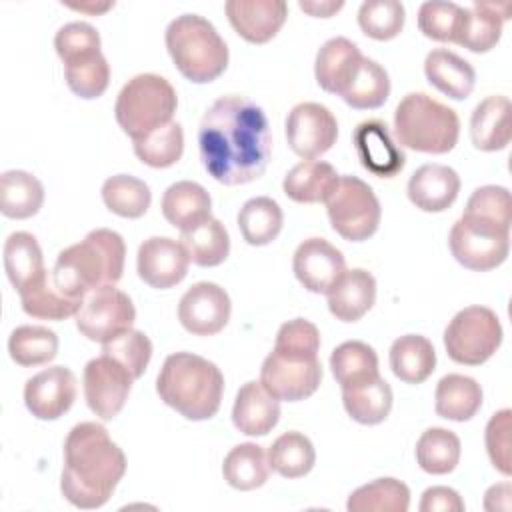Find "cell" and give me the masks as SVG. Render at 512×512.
Segmentation results:
<instances>
[{"label": "cell", "mask_w": 512, "mask_h": 512, "mask_svg": "<svg viewBox=\"0 0 512 512\" xmlns=\"http://www.w3.org/2000/svg\"><path fill=\"white\" fill-rule=\"evenodd\" d=\"M198 150L206 172L224 186L260 178L272 152L264 110L240 94L218 98L200 120Z\"/></svg>", "instance_id": "obj_1"}, {"label": "cell", "mask_w": 512, "mask_h": 512, "mask_svg": "<svg viewBox=\"0 0 512 512\" xmlns=\"http://www.w3.org/2000/svg\"><path fill=\"white\" fill-rule=\"evenodd\" d=\"M126 472V456L98 422L76 424L64 440L62 496L76 508L104 506Z\"/></svg>", "instance_id": "obj_2"}, {"label": "cell", "mask_w": 512, "mask_h": 512, "mask_svg": "<svg viewBox=\"0 0 512 512\" xmlns=\"http://www.w3.org/2000/svg\"><path fill=\"white\" fill-rule=\"evenodd\" d=\"M124 260L122 236L110 228H96L58 254L50 276L66 298L84 300L92 290L116 286L124 272Z\"/></svg>", "instance_id": "obj_3"}, {"label": "cell", "mask_w": 512, "mask_h": 512, "mask_svg": "<svg viewBox=\"0 0 512 512\" xmlns=\"http://www.w3.org/2000/svg\"><path fill=\"white\" fill-rule=\"evenodd\" d=\"M156 392L186 420H208L220 408L224 376L214 362L192 352H176L164 360Z\"/></svg>", "instance_id": "obj_4"}, {"label": "cell", "mask_w": 512, "mask_h": 512, "mask_svg": "<svg viewBox=\"0 0 512 512\" xmlns=\"http://www.w3.org/2000/svg\"><path fill=\"white\" fill-rule=\"evenodd\" d=\"M166 48L184 78L196 84L216 80L228 66V46L214 24L200 14L176 16L166 28Z\"/></svg>", "instance_id": "obj_5"}, {"label": "cell", "mask_w": 512, "mask_h": 512, "mask_svg": "<svg viewBox=\"0 0 512 512\" xmlns=\"http://www.w3.org/2000/svg\"><path fill=\"white\" fill-rule=\"evenodd\" d=\"M394 134L400 146L414 152L446 154L458 142L460 118L432 96L410 92L394 110Z\"/></svg>", "instance_id": "obj_6"}, {"label": "cell", "mask_w": 512, "mask_h": 512, "mask_svg": "<svg viewBox=\"0 0 512 512\" xmlns=\"http://www.w3.org/2000/svg\"><path fill=\"white\" fill-rule=\"evenodd\" d=\"M178 106L174 86L158 74H136L118 92L114 116L120 128L134 140L172 122Z\"/></svg>", "instance_id": "obj_7"}, {"label": "cell", "mask_w": 512, "mask_h": 512, "mask_svg": "<svg viewBox=\"0 0 512 512\" xmlns=\"http://www.w3.org/2000/svg\"><path fill=\"white\" fill-rule=\"evenodd\" d=\"M502 344V326L486 306L462 308L444 330V348L456 364L480 366Z\"/></svg>", "instance_id": "obj_8"}, {"label": "cell", "mask_w": 512, "mask_h": 512, "mask_svg": "<svg viewBox=\"0 0 512 512\" xmlns=\"http://www.w3.org/2000/svg\"><path fill=\"white\" fill-rule=\"evenodd\" d=\"M324 204L332 228L344 240L362 242L378 230L380 202L374 190L356 176H340Z\"/></svg>", "instance_id": "obj_9"}, {"label": "cell", "mask_w": 512, "mask_h": 512, "mask_svg": "<svg viewBox=\"0 0 512 512\" xmlns=\"http://www.w3.org/2000/svg\"><path fill=\"white\" fill-rule=\"evenodd\" d=\"M448 244L458 264L474 272H486L508 258L510 228L462 214L450 230Z\"/></svg>", "instance_id": "obj_10"}, {"label": "cell", "mask_w": 512, "mask_h": 512, "mask_svg": "<svg viewBox=\"0 0 512 512\" xmlns=\"http://www.w3.org/2000/svg\"><path fill=\"white\" fill-rule=\"evenodd\" d=\"M76 328L92 342L106 344L130 330L136 320V308L130 296L116 286H104L84 296L76 312Z\"/></svg>", "instance_id": "obj_11"}, {"label": "cell", "mask_w": 512, "mask_h": 512, "mask_svg": "<svg viewBox=\"0 0 512 512\" xmlns=\"http://www.w3.org/2000/svg\"><path fill=\"white\" fill-rule=\"evenodd\" d=\"M320 382L322 364L318 358L294 356L272 348L260 368V384L276 400H304L318 390Z\"/></svg>", "instance_id": "obj_12"}, {"label": "cell", "mask_w": 512, "mask_h": 512, "mask_svg": "<svg viewBox=\"0 0 512 512\" xmlns=\"http://www.w3.org/2000/svg\"><path fill=\"white\" fill-rule=\"evenodd\" d=\"M134 376L114 358L100 354L84 366L82 386L88 408L100 420H112L124 408Z\"/></svg>", "instance_id": "obj_13"}, {"label": "cell", "mask_w": 512, "mask_h": 512, "mask_svg": "<svg viewBox=\"0 0 512 512\" xmlns=\"http://www.w3.org/2000/svg\"><path fill=\"white\" fill-rule=\"evenodd\" d=\"M338 138V122L334 114L318 102H300L286 116V140L290 150L314 160L328 152Z\"/></svg>", "instance_id": "obj_14"}, {"label": "cell", "mask_w": 512, "mask_h": 512, "mask_svg": "<svg viewBox=\"0 0 512 512\" xmlns=\"http://www.w3.org/2000/svg\"><path fill=\"white\" fill-rule=\"evenodd\" d=\"M228 292L214 282H196L178 302V320L194 336H214L230 320Z\"/></svg>", "instance_id": "obj_15"}, {"label": "cell", "mask_w": 512, "mask_h": 512, "mask_svg": "<svg viewBox=\"0 0 512 512\" xmlns=\"http://www.w3.org/2000/svg\"><path fill=\"white\" fill-rule=\"evenodd\" d=\"M76 400V376L66 366H50L26 380L24 404L38 420H56Z\"/></svg>", "instance_id": "obj_16"}, {"label": "cell", "mask_w": 512, "mask_h": 512, "mask_svg": "<svg viewBox=\"0 0 512 512\" xmlns=\"http://www.w3.org/2000/svg\"><path fill=\"white\" fill-rule=\"evenodd\" d=\"M292 270L308 292L328 294L346 272V260L328 240L308 238L298 244L292 258Z\"/></svg>", "instance_id": "obj_17"}, {"label": "cell", "mask_w": 512, "mask_h": 512, "mask_svg": "<svg viewBox=\"0 0 512 512\" xmlns=\"http://www.w3.org/2000/svg\"><path fill=\"white\" fill-rule=\"evenodd\" d=\"M188 252L180 242L168 236H152L138 248L136 270L140 280L156 290H166L184 280L188 274Z\"/></svg>", "instance_id": "obj_18"}, {"label": "cell", "mask_w": 512, "mask_h": 512, "mask_svg": "<svg viewBox=\"0 0 512 512\" xmlns=\"http://www.w3.org/2000/svg\"><path fill=\"white\" fill-rule=\"evenodd\" d=\"M224 10L236 34L250 44L270 42L288 16L284 0H228Z\"/></svg>", "instance_id": "obj_19"}, {"label": "cell", "mask_w": 512, "mask_h": 512, "mask_svg": "<svg viewBox=\"0 0 512 512\" xmlns=\"http://www.w3.org/2000/svg\"><path fill=\"white\" fill-rule=\"evenodd\" d=\"M352 144L360 164L378 178H392L406 164L402 148L392 140L382 120L360 122L352 132Z\"/></svg>", "instance_id": "obj_20"}, {"label": "cell", "mask_w": 512, "mask_h": 512, "mask_svg": "<svg viewBox=\"0 0 512 512\" xmlns=\"http://www.w3.org/2000/svg\"><path fill=\"white\" fill-rule=\"evenodd\" d=\"M410 202L424 212H444L460 192V176L444 164H424L416 168L406 186Z\"/></svg>", "instance_id": "obj_21"}, {"label": "cell", "mask_w": 512, "mask_h": 512, "mask_svg": "<svg viewBox=\"0 0 512 512\" xmlns=\"http://www.w3.org/2000/svg\"><path fill=\"white\" fill-rule=\"evenodd\" d=\"M508 18L510 2L476 0L470 8H464V18L456 44L468 48L470 52H488L498 44L502 36V24Z\"/></svg>", "instance_id": "obj_22"}, {"label": "cell", "mask_w": 512, "mask_h": 512, "mask_svg": "<svg viewBox=\"0 0 512 512\" xmlns=\"http://www.w3.org/2000/svg\"><path fill=\"white\" fill-rule=\"evenodd\" d=\"M470 138L478 150L496 152L510 144L512 106L506 96H486L470 116Z\"/></svg>", "instance_id": "obj_23"}, {"label": "cell", "mask_w": 512, "mask_h": 512, "mask_svg": "<svg viewBox=\"0 0 512 512\" xmlns=\"http://www.w3.org/2000/svg\"><path fill=\"white\" fill-rule=\"evenodd\" d=\"M280 420V400L260 382H246L234 400L232 422L246 436H266Z\"/></svg>", "instance_id": "obj_24"}, {"label": "cell", "mask_w": 512, "mask_h": 512, "mask_svg": "<svg viewBox=\"0 0 512 512\" xmlns=\"http://www.w3.org/2000/svg\"><path fill=\"white\" fill-rule=\"evenodd\" d=\"M326 296L328 310L336 320L356 322L374 306L376 280L368 270L352 268L340 276Z\"/></svg>", "instance_id": "obj_25"}, {"label": "cell", "mask_w": 512, "mask_h": 512, "mask_svg": "<svg viewBox=\"0 0 512 512\" xmlns=\"http://www.w3.org/2000/svg\"><path fill=\"white\" fill-rule=\"evenodd\" d=\"M424 74L438 92L452 100L468 98L476 84V72L472 64L446 48H436L426 54Z\"/></svg>", "instance_id": "obj_26"}, {"label": "cell", "mask_w": 512, "mask_h": 512, "mask_svg": "<svg viewBox=\"0 0 512 512\" xmlns=\"http://www.w3.org/2000/svg\"><path fill=\"white\" fill-rule=\"evenodd\" d=\"M212 200L204 186L192 180H180L166 188L162 196V214L180 232H186L210 218Z\"/></svg>", "instance_id": "obj_27"}, {"label": "cell", "mask_w": 512, "mask_h": 512, "mask_svg": "<svg viewBox=\"0 0 512 512\" xmlns=\"http://www.w3.org/2000/svg\"><path fill=\"white\" fill-rule=\"evenodd\" d=\"M360 60L362 52L348 38L336 36L326 40L320 46L314 62V76L318 86L330 94L340 96Z\"/></svg>", "instance_id": "obj_28"}, {"label": "cell", "mask_w": 512, "mask_h": 512, "mask_svg": "<svg viewBox=\"0 0 512 512\" xmlns=\"http://www.w3.org/2000/svg\"><path fill=\"white\" fill-rule=\"evenodd\" d=\"M60 60L64 62L66 84L76 96L92 100L106 92L110 82V66L100 46L76 50Z\"/></svg>", "instance_id": "obj_29"}, {"label": "cell", "mask_w": 512, "mask_h": 512, "mask_svg": "<svg viewBox=\"0 0 512 512\" xmlns=\"http://www.w3.org/2000/svg\"><path fill=\"white\" fill-rule=\"evenodd\" d=\"M4 270L16 292H24L48 270L38 240L30 232H12L4 242Z\"/></svg>", "instance_id": "obj_30"}, {"label": "cell", "mask_w": 512, "mask_h": 512, "mask_svg": "<svg viewBox=\"0 0 512 512\" xmlns=\"http://www.w3.org/2000/svg\"><path fill=\"white\" fill-rule=\"evenodd\" d=\"M338 172L332 164L322 160L298 162L282 182L284 194L298 204L326 202L338 182Z\"/></svg>", "instance_id": "obj_31"}, {"label": "cell", "mask_w": 512, "mask_h": 512, "mask_svg": "<svg viewBox=\"0 0 512 512\" xmlns=\"http://www.w3.org/2000/svg\"><path fill=\"white\" fill-rule=\"evenodd\" d=\"M390 368L406 384H422L436 368L432 342L422 334H404L390 346Z\"/></svg>", "instance_id": "obj_32"}, {"label": "cell", "mask_w": 512, "mask_h": 512, "mask_svg": "<svg viewBox=\"0 0 512 512\" xmlns=\"http://www.w3.org/2000/svg\"><path fill=\"white\" fill-rule=\"evenodd\" d=\"M482 406L480 384L464 374H446L436 384L434 410L438 416L454 422H466Z\"/></svg>", "instance_id": "obj_33"}, {"label": "cell", "mask_w": 512, "mask_h": 512, "mask_svg": "<svg viewBox=\"0 0 512 512\" xmlns=\"http://www.w3.org/2000/svg\"><path fill=\"white\" fill-rule=\"evenodd\" d=\"M44 204L42 182L26 170H6L0 176V212L6 218L24 220Z\"/></svg>", "instance_id": "obj_34"}, {"label": "cell", "mask_w": 512, "mask_h": 512, "mask_svg": "<svg viewBox=\"0 0 512 512\" xmlns=\"http://www.w3.org/2000/svg\"><path fill=\"white\" fill-rule=\"evenodd\" d=\"M390 96L388 72L372 58L362 56L350 80L346 82L340 98L356 110L380 108Z\"/></svg>", "instance_id": "obj_35"}, {"label": "cell", "mask_w": 512, "mask_h": 512, "mask_svg": "<svg viewBox=\"0 0 512 512\" xmlns=\"http://www.w3.org/2000/svg\"><path fill=\"white\" fill-rule=\"evenodd\" d=\"M330 368L342 390L380 376L374 348L360 340H348L336 346L330 354Z\"/></svg>", "instance_id": "obj_36"}, {"label": "cell", "mask_w": 512, "mask_h": 512, "mask_svg": "<svg viewBox=\"0 0 512 512\" xmlns=\"http://www.w3.org/2000/svg\"><path fill=\"white\" fill-rule=\"evenodd\" d=\"M342 402L348 416L358 424H380L392 410V388L382 376H376L370 382L344 388Z\"/></svg>", "instance_id": "obj_37"}, {"label": "cell", "mask_w": 512, "mask_h": 512, "mask_svg": "<svg viewBox=\"0 0 512 512\" xmlns=\"http://www.w3.org/2000/svg\"><path fill=\"white\" fill-rule=\"evenodd\" d=\"M180 244L188 252L190 262L202 268L222 264L230 252V236L224 224L216 218H208L202 224L180 232Z\"/></svg>", "instance_id": "obj_38"}, {"label": "cell", "mask_w": 512, "mask_h": 512, "mask_svg": "<svg viewBox=\"0 0 512 512\" xmlns=\"http://www.w3.org/2000/svg\"><path fill=\"white\" fill-rule=\"evenodd\" d=\"M224 480L236 490H256L270 476L268 456L262 446L254 442H244L234 446L222 464Z\"/></svg>", "instance_id": "obj_39"}, {"label": "cell", "mask_w": 512, "mask_h": 512, "mask_svg": "<svg viewBox=\"0 0 512 512\" xmlns=\"http://www.w3.org/2000/svg\"><path fill=\"white\" fill-rule=\"evenodd\" d=\"M236 222L242 238L250 246H266L280 234L284 216L276 200L268 196H256L244 202Z\"/></svg>", "instance_id": "obj_40"}, {"label": "cell", "mask_w": 512, "mask_h": 512, "mask_svg": "<svg viewBox=\"0 0 512 512\" xmlns=\"http://www.w3.org/2000/svg\"><path fill=\"white\" fill-rule=\"evenodd\" d=\"M410 490L396 478H376L356 488L346 502L348 512H406Z\"/></svg>", "instance_id": "obj_41"}, {"label": "cell", "mask_w": 512, "mask_h": 512, "mask_svg": "<svg viewBox=\"0 0 512 512\" xmlns=\"http://www.w3.org/2000/svg\"><path fill=\"white\" fill-rule=\"evenodd\" d=\"M270 470L284 478H302L306 476L316 462V452L308 436L302 432H284L280 434L268 450Z\"/></svg>", "instance_id": "obj_42"}, {"label": "cell", "mask_w": 512, "mask_h": 512, "mask_svg": "<svg viewBox=\"0 0 512 512\" xmlns=\"http://www.w3.org/2000/svg\"><path fill=\"white\" fill-rule=\"evenodd\" d=\"M8 352L18 366H42L56 358L58 336L46 326H18L8 338Z\"/></svg>", "instance_id": "obj_43"}, {"label": "cell", "mask_w": 512, "mask_h": 512, "mask_svg": "<svg viewBox=\"0 0 512 512\" xmlns=\"http://www.w3.org/2000/svg\"><path fill=\"white\" fill-rule=\"evenodd\" d=\"M102 200L110 212L122 218H140L148 212L152 194L144 180L130 174H116L104 180Z\"/></svg>", "instance_id": "obj_44"}, {"label": "cell", "mask_w": 512, "mask_h": 512, "mask_svg": "<svg viewBox=\"0 0 512 512\" xmlns=\"http://www.w3.org/2000/svg\"><path fill=\"white\" fill-rule=\"evenodd\" d=\"M22 310L38 320H64L76 316L82 306V300L66 298L52 282V276L46 272L38 282L20 292Z\"/></svg>", "instance_id": "obj_45"}, {"label": "cell", "mask_w": 512, "mask_h": 512, "mask_svg": "<svg viewBox=\"0 0 512 512\" xmlns=\"http://www.w3.org/2000/svg\"><path fill=\"white\" fill-rule=\"evenodd\" d=\"M460 438L446 428H428L416 442V462L428 474H448L458 466Z\"/></svg>", "instance_id": "obj_46"}, {"label": "cell", "mask_w": 512, "mask_h": 512, "mask_svg": "<svg viewBox=\"0 0 512 512\" xmlns=\"http://www.w3.org/2000/svg\"><path fill=\"white\" fill-rule=\"evenodd\" d=\"M184 152V132L178 122H168L166 126L150 132L148 136L134 140V154L140 162L152 168L174 166Z\"/></svg>", "instance_id": "obj_47"}, {"label": "cell", "mask_w": 512, "mask_h": 512, "mask_svg": "<svg viewBox=\"0 0 512 512\" xmlns=\"http://www.w3.org/2000/svg\"><path fill=\"white\" fill-rule=\"evenodd\" d=\"M406 20L404 4L398 0H366L358 8L360 30L374 40L396 38Z\"/></svg>", "instance_id": "obj_48"}, {"label": "cell", "mask_w": 512, "mask_h": 512, "mask_svg": "<svg viewBox=\"0 0 512 512\" xmlns=\"http://www.w3.org/2000/svg\"><path fill=\"white\" fill-rule=\"evenodd\" d=\"M464 18V6L456 2H422L418 8V28L436 42H454Z\"/></svg>", "instance_id": "obj_49"}, {"label": "cell", "mask_w": 512, "mask_h": 512, "mask_svg": "<svg viewBox=\"0 0 512 512\" xmlns=\"http://www.w3.org/2000/svg\"><path fill=\"white\" fill-rule=\"evenodd\" d=\"M102 354L118 360L134 376V380H138L150 364L152 342L144 332L130 328L114 340L102 344Z\"/></svg>", "instance_id": "obj_50"}, {"label": "cell", "mask_w": 512, "mask_h": 512, "mask_svg": "<svg viewBox=\"0 0 512 512\" xmlns=\"http://www.w3.org/2000/svg\"><path fill=\"white\" fill-rule=\"evenodd\" d=\"M464 214L510 228V222H512V200H510L508 188L494 186V184L476 188L470 194L468 202H466Z\"/></svg>", "instance_id": "obj_51"}, {"label": "cell", "mask_w": 512, "mask_h": 512, "mask_svg": "<svg viewBox=\"0 0 512 512\" xmlns=\"http://www.w3.org/2000/svg\"><path fill=\"white\" fill-rule=\"evenodd\" d=\"M274 350L304 356V358H318L320 350V332L316 324L304 318H294L284 322L278 328Z\"/></svg>", "instance_id": "obj_52"}, {"label": "cell", "mask_w": 512, "mask_h": 512, "mask_svg": "<svg viewBox=\"0 0 512 512\" xmlns=\"http://www.w3.org/2000/svg\"><path fill=\"white\" fill-rule=\"evenodd\" d=\"M510 416L512 412L508 408L492 414V418L486 424V452L490 462L498 472L504 476H510L512 464H510Z\"/></svg>", "instance_id": "obj_53"}, {"label": "cell", "mask_w": 512, "mask_h": 512, "mask_svg": "<svg viewBox=\"0 0 512 512\" xmlns=\"http://www.w3.org/2000/svg\"><path fill=\"white\" fill-rule=\"evenodd\" d=\"M90 46H100V34L88 22H68L54 36V48L60 58Z\"/></svg>", "instance_id": "obj_54"}, {"label": "cell", "mask_w": 512, "mask_h": 512, "mask_svg": "<svg viewBox=\"0 0 512 512\" xmlns=\"http://www.w3.org/2000/svg\"><path fill=\"white\" fill-rule=\"evenodd\" d=\"M464 500L448 486H432L424 490L420 500V512H462Z\"/></svg>", "instance_id": "obj_55"}, {"label": "cell", "mask_w": 512, "mask_h": 512, "mask_svg": "<svg viewBox=\"0 0 512 512\" xmlns=\"http://www.w3.org/2000/svg\"><path fill=\"white\" fill-rule=\"evenodd\" d=\"M510 496H512V488L508 482L496 484V486L488 488V492L484 496V508L486 510H510Z\"/></svg>", "instance_id": "obj_56"}, {"label": "cell", "mask_w": 512, "mask_h": 512, "mask_svg": "<svg viewBox=\"0 0 512 512\" xmlns=\"http://www.w3.org/2000/svg\"><path fill=\"white\" fill-rule=\"evenodd\" d=\"M298 6L308 12L310 16H316V18H330L334 12L342 10L344 2L338 0V2H332V0H324V2H318V0H300Z\"/></svg>", "instance_id": "obj_57"}, {"label": "cell", "mask_w": 512, "mask_h": 512, "mask_svg": "<svg viewBox=\"0 0 512 512\" xmlns=\"http://www.w3.org/2000/svg\"><path fill=\"white\" fill-rule=\"evenodd\" d=\"M66 6L96 16V14H102V12H106L108 8H112L114 2H66Z\"/></svg>", "instance_id": "obj_58"}]
</instances>
